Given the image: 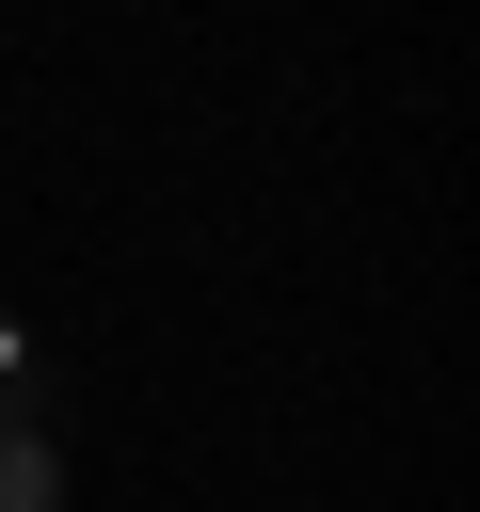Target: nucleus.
<instances>
[{
  "mask_svg": "<svg viewBox=\"0 0 480 512\" xmlns=\"http://www.w3.org/2000/svg\"><path fill=\"white\" fill-rule=\"evenodd\" d=\"M0 368H16V304H0Z\"/></svg>",
  "mask_w": 480,
  "mask_h": 512,
  "instance_id": "nucleus-1",
  "label": "nucleus"
}]
</instances>
